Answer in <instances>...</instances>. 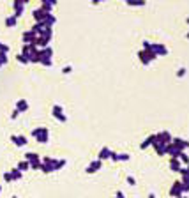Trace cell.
I'll list each match as a JSON object with an SVG mask.
<instances>
[{"mask_svg": "<svg viewBox=\"0 0 189 198\" xmlns=\"http://www.w3.org/2000/svg\"><path fill=\"white\" fill-rule=\"evenodd\" d=\"M32 136H34L39 143H46V142L50 140V133H48L46 127H37V129H34V131H32Z\"/></svg>", "mask_w": 189, "mask_h": 198, "instance_id": "1", "label": "cell"}, {"mask_svg": "<svg viewBox=\"0 0 189 198\" xmlns=\"http://www.w3.org/2000/svg\"><path fill=\"white\" fill-rule=\"evenodd\" d=\"M25 161H28V166L30 168H41V157L37 156L35 152H27L25 154Z\"/></svg>", "mask_w": 189, "mask_h": 198, "instance_id": "2", "label": "cell"}, {"mask_svg": "<svg viewBox=\"0 0 189 198\" xmlns=\"http://www.w3.org/2000/svg\"><path fill=\"white\" fill-rule=\"evenodd\" d=\"M189 189V184H182V182H175L171 189H170V196H180L182 193H186Z\"/></svg>", "mask_w": 189, "mask_h": 198, "instance_id": "3", "label": "cell"}, {"mask_svg": "<svg viewBox=\"0 0 189 198\" xmlns=\"http://www.w3.org/2000/svg\"><path fill=\"white\" fill-rule=\"evenodd\" d=\"M138 55H140V59H141V64H145V65L150 64L154 59H156V55H154L152 52H148V50H141Z\"/></svg>", "mask_w": 189, "mask_h": 198, "instance_id": "4", "label": "cell"}, {"mask_svg": "<svg viewBox=\"0 0 189 198\" xmlns=\"http://www.w3.org/2000/svg\"><path fill=\"white\" fill-rule=\"evenodd\" d=\"M25 0H16L14 4H12V7H14V14L12 16H16V18H20L21 14H23V9H25Z\"/></svg>", "mask_w": 189, "mask_h": 198, "instance_id": "5", "label": "cell"}, {"mask_svg": "<svg viewBox=\"0 0 189 198\" xmlns=\"http://www.w3.org/2000/svg\"><path fill=\"white\" fill-rule=\"evenodd\" d=\"M53 117H55L57 120H62V122L67 120V117L64 115V110H62V106H60V104H55V106H53Z\"/></svg>", "mask_w": 189, "mask_h": 198, "instance_id": "6", "label": "cell"}, {"mask_svg": "<svg viewBox=\"0 0 189 198\" xmlns=\"http://www.w3.org/2000/svg\"><path fill=\"white\" fill-rule=\"evenodd\" d=\"M35 39H37V35H35L34 30H27L23 34V42H25V44H34Z\"/></svg>", "mask_w": 189, "mask_h": 198, "instance_id": "7", "label": "cell"}, {"mask_svg": "<svg viewBox=\"0 0 189 198\" xmlns=\"http://www.w3.org/2000/svg\"><path fill=\"white\" fill-rule=\"evenodd\" d=\"M101 165H103V163H101L99 159H97V161H92V163H90L88 166L85 168V172H87V173H95V172H97V170L101 168Z\"/></svg>", "mask_w": 189, "mask_h": 198, "instance_id": "8", "label": "cell"}, {"mask_svg": "<svg viewBox=\"0 0 189 198\" xmlns=\"http://www.w3.org/2000/svg\"><path fill=\"white\" fill-rule=\"evenodd\" d=\"M11 142H14V145H18V147H25L27 145V138L23 135H20V136H11Z\"/></svg>", "mask_w": 189, "mask_h": 198, "instance_id": "9", "label": "cell"}, {"mask_svg": "<svg viewBox=\"0 0 189 198\" xmlns=\"http://www.w3.org/2000/svg\"><path fill=\"white\" fill-rule=\"evenodd\" d=\"M171 145L177 147L179 150H186V147H187V142H186V140H182V138H175V140H171Z\"/></svg>", "mask_w": 189, "mask_h": 198, "instance_id": "10", "label": "cell"}, {"mask_svg": "<svg viewBox=\"0 0 189 198\" xmlns=\"http://www.w3.org/2000/svg\"><path fill=\"white\" fill-rule=\"evenodd\" d=\"M32 14H34V18L37 20V23H41V21H44V18L48 16V12H44V11H42L41 7H39V9H35L34 12H32Z\"/></svg>", "mask_w": 189, "mask_h": 198, "instance_id": "11", "label": "cell"}, {"mask_svg": "<svg viewBox=\"0 0 189 198\" xmlns=\"http://www.w3.org/2000/svg\"><path fill=\"white\" fill-rule=\"evenodd\" d=\"M110 154H111L110 147H103V149L99 150V156H97V159H99V161H104V159H108V157H110Z\"/></svg>", "mask_w": 189, "mask_h": 198, "instance_id": "12", "label": "cell"}, {"mask_svg": "<svg viewBox=\"0 0 189 198\" xmlns=\"http://www.w3.org/2000/svg\"><path fill=\"white\" fill-rule=\"evenodd\" d=\"M53 5H55V0H44V2L41 4V9L50 14V11L53 9Z\"/></svg>", "mask_w": 189, "mask_h": 198, "instance_id": "13", "label": "cell"}, {"mask_svg": "<svg viewBox=\"0 0 189 198\" xmlns=\"http://www.w3.org/2000/svg\"><path fill=\"white\" fill-rule=\"evenodd\" d=\"M16 110H18V112H27V110H28V103H27V101H25V99H20V101H18V103H16Z\"/></svg>", "mask_w": 189, "mask_h": 198, "instance_id": "14", "label": "cell"}, {"mask_svg": "<svg viewBox=\"0 0 189 198\" xmlns=\"http://www.w3.org/2000/svg\"><path fill=\"white\" fill-rule=\"evenodd\" d=\"M154 142H156V135L148 136L147 140H145V142H143V143L140 145V149H141V150H145V149H147V147H150V145H152V143H154Z\"/></svg>", "mask_w": 189, "mask_h": 198, "instance_id": "15", "label": "cell"}, {"mask_svg": "<svg viewBox=\"0 0 189 198\" xmlns=\"http://www.w3.org/2000/svg\"><path fill=\"white\" fill-rule=\"evenodd\" d=\"M170 168L173 170V172H179L180 170V163L177 157H170Z\"/></svg>", "mask_w": 189, "mask_h": 198, "instance_id": "16", "label": "cell"}, {"mask_svg": "<svg viewBox=\"0 0 189 198\" xmlns=\"http://www.w3.org/2000/svg\"><path fill=\"white\" fill-rule=\"evenodd\" d=\"M9 173H11V180H20V179L23 177V173H21V172H20V170H18V168H14V170H11Z\"/></svg>", "mask_w": 189, "mask_h": 198, "instance_id": "17", "label": "cell"}, {"mask_svg": "<svg viewBox=\"0 0 189 198\" xmlns=\"http://www.w3.org/2000/svg\"><path fill=\"white\" fill-rule=\"evenodd\" d=\"M16 21H18L16 16H9V18H5V27H14V25H16Z\"/></svg>", "mask_w": 189, "mask_h": 198, "instance_id": "18", "label": "cell"}, {"mask_svg": "<svg viewBox=\"0 0 189 198\" xmlns=\"http://www.w3.org/2000/svg\"><path fill=\"white\" fill-rule=\"evenodd\" d=\"M16 168H18L20 172H25V170H28V168H30V166H28V161H20V163H18V166H16Z\"/></svg>", "mask_w": 189, "mask_h": 198, "instance_id": "19", "label": "cell"}, {"mask_svg": "<svg viewBox=\"0 0 189 198\" xmlns=\"http://www.w3.org/2000/svg\"><path fill=\"white\" fill-rule=\"evenodd\" d=\"M127 5H136V7H141V5H145V2H143V0H127Z\"/></svg>", "mask_w": 189, "mask_h": 198, "instance_id": "20", "label": "cell"}, {"mask_svg": "<svg viewBox=\"0 0 189 198\" xmlns=\"http://www.w3.org/2000/svg\"><path fill=\"white\" fill-rule=\"evenodd\" d=\"M129 154H126V152H120V154H118V152H117V161H129Z\"/></svg>", "mask_w": 189, "mask_h": 198, "instance_id": "21", "label": "cell"}, {"mask_svg": "<svg viewBox=\"0 0 189 198\" xmlns=\"http://www.w3.org/2000/svg\"><path fill=\"white\" fill-rule=\"evenodd\" d=\"M16 59H18V62H21V64H28V59H27L25 55H21V53H18Z\"/></svg>", "mask_w": 189, "mask_h": 198, "instance_id": "22", "label": "cell"}, {"mask_svg": "<svg viewBox=\"0 0 189 198\" xmlns=\"http://www.w3.org/2000/svg\"><path fill=\"white\" fill-rule=\"evenodd\" d=\"M4 64H7V53H0V67Z\"/></svg>", "mask_w": 189, "mask_h": 198, "instance_id": "23", "label": "cell"}, {"mask_svg": "<svg viewBox=\"0 0 189 198\" xmlns=\"http://www.w3.org/2000/svg\"><path fill=\"white\" fill-rule=\"evenodd\" d=\"M7 52H9V46L4 44V42H0V53H7Z\"/></svg>", "mask_w": 189, "mask_h": 198, "instance_id": "24", "label": "cell"}, {"mask_svg": "<svg viewBox=\"0 0 189 198\" xmlns=\"http://www.w3.org/2000/svg\"><path fill=\"white\" fill-rule=\"evenodd\" d=\"M179 157H180V159H182V163H187V154H186L184 150H182V152H180V154H179Z\"/></svg>", "mask_w": 189, "mask_h": 198, "instance_id": "25", "label": "cell"}, {"mask_svg": "<svg viewBox=\"0 0 189 198\" xmlns=\"http://www.w3.org/2000/svg\"><path fill=\"white\" fill-rule=\"evenodd\" d=\"M177 76H179V78H184V76H186V67H180L179 73H177Z\"/></svg>", "mask_w": 189, "mask_h": 198, "instance_id": "26", "label": "cell"}, {"mask_svg": "<svg viewBox=\"0 0 189 198\" xmlns=\"http://www.w3.org/2000/svg\"><path fill=\"white\" fill-rule=\"evenodd\" d=\"M126 180H127V184H131V186H134V184H136V179H134V177H131V175H129V177H127Z\"/></svg>", "mask_w": 189, "mask_h": 198, "instance_id": "27", "label": "cell"}, {"mask_svg": "<svg viewBox=\"0 0 189 198\" xmlns=\"http://www.w3.org/2000/svg\"><path fill=\"white\" fill-rule=\"evenodd\" d=\"M62 166H65V159H60V161H57V170H58V168H62Z\"/></svg>", "mask_w": 189, "mask_h": 198, "instance_id": "28", "label": "cell"}, {"mask_svg": "<svg viewBox=\"0 0 189 198\" xmlns=\"http://www.w3.org/2000/svg\"><path fill=\"white\" fill-rule=\"evenodd\" d=\"M4 179H5L7 182H12V180H11V173H9V172H5V173H4Z\"/></svg>", "mask_w": 189, "mask_h": 198, "instance_id": "29", "label": "cell"}, {"mask_svg": "<svg viewBox=\"0 0 189 198\" xmlns=\"http://www.w3.org/2000/svg\"><path fill=\"white\" fill-rule=\"evenodd\" d=\"M71 71H73V67H71V65H67V67H64V74H69V73H71Z\"/></svg>", "mask_w": 189, "mask_h": 198, "instance_id": "30", "label": "cell"}, {"mask_svg": "<svg viewBox=\"0 0 189 198\" xmlns=\"http://www.w3.org/2000/svg\"><path fill=\"white\" fill-rule=\"evenodd\" d=\"M18 115H20V112H18V110H14V112H12V115H11V119H16Z\"/></svg>", "mask_w": 189, "mask_h": 198, "instance_id": "31", "label": "cell"}, {"mask_svg": "<svg viewBox=\"0 0 189 198\" xmlns=\"http://www.w3.org/2000/svg\"><path fill=\"white\" fill-rule=\"evenodd\" d=\"M117 198H126V196H124V193H122V191H118V193H117Z\"/></svg>", "mask_w": 189, "mask_h": 198, "instance_id": "32", "label": "cell"}, {"mask_svg": "<svg viewBox=\"0 0 189 198\" xmlns=\"http://www.w3.org/2000/svg\"><path fill=\"white\" fill-rule=\"evenodd\" d=\"M148 198H156V195H154V193H150V195H148Z\"/></svg>", "mask_w": 189, "mask_h": 198, "instance_id": "33", "label": "cell"}, {"mask_svg": "<svg viewBox=\"0 0 189 198\" xmlns=\"http://www.w3.org/2000/svg\"><path fill=\"white\" fill-rule=\"evenodd\" d=\"M177 198H186V196H184V195H180V196H177Z\"/></svg>", "mask_w": 189, "mask_h": 198, "instance_id": "34", "label": "cell"}, {"mask_svg": "<svg viewBox=\"0 0 189 198\" xmlns=\"http://www.w3.org/2000/svg\"><path fill=\"white\" fill-rule=\"evenodd\" d=\"M0 191H2V186H0Z\"/></svg>", "mask_w": 189, "mask_h": 198, "instance_id": "35", "label": "cell"}, {"mask_svg": "<svg viewBox=\"0 0 189 198\" xmlns=\"http://www.w3.org/2000/svg\"><path fill=\"white\" fill-rule=\"evenodd\" d=\"M12 198H18V196H12Z\"/></svg>", "mask_w": 189, "mask_h": 198, "instance_id": "36", "label": "cell"}]
</instances>
